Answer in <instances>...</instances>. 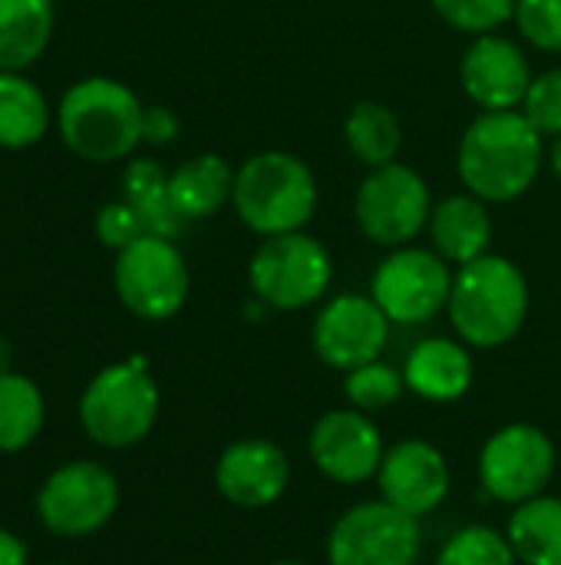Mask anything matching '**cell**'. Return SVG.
I'll return each mask as SVG.
<instances>
[{"instance_id":"cell-33","label":"cell","mask_w":561,"mask_h":565,"mask_svg":"<svg viewBox=\"0 0 561 565\" xmlns=\"http://www.w3.org/2000/svg\"><path fill=\"white\" fill-rule=\"evenodd\" d=\"M179 136V116L169 106H149L142 109V142L149 146H169Z\"/></svg>"},{"instance_id":"cell-9","label":"cell","mask_w":561,"mask_h":565,"mask_svg":"<svg viewBox=\"0 0 561 565\" xmlns=\"http://www.w3.org/2000/svg\"><path fill=\"white\" fill-rule=\"evenodd\" d=\"M354 215L370 242L400 248L430 225V189L410 166H380L360 182Z\"/></svg>"},{"instance_id":"cell-8","label":"cell","mask_w":561,"mask_h":565,"mask_svg":"<svg viewBox=\"0 0 561 565\" xmlns=\"http://www.w3.org/2000/svg\"><path fill=\"white\" fill-rule=\"evenodd\" d=\"M119 301L145 321L172 318L188 298V268L172 238L142 235L116 252L112 268Z\"/></svg>"},{"instance_id":"cell-26","label":"cell","mask_w":561,"mask_h":565,"mask_svg":"<svg viewBox=\"0 0 561 565\" xmlns=\"http://www.w3.org/2000/svg\"><path fill=\"white\" fill-rule=\"evenodd\" d=\"M43 427V394L23 374H0V454H17Z\"/></svg>"},{"instance_id":"cell-14","label":"cell","mask_w":561,"mask_h":565,"mask_svg":"<svg viewBox=\"0 0 561 565\" xmlns=\"http://www.w3.org/2000/svg\"><path fill=\"white\" fill-rule=\"evenodd\" d=\"M314 467L344 487L367 483L380 473L384 463V437L370 414L364 411H327L314 427L308 440Z\"/></svg>"},{"instance_id":"cell-35","label":"cell","mask_w":561,"mask_h":565,"mask_svg":"<svg viewBox=\"0 0 561 565\" xmlns=\"http://www.w3.org/2000/svg\"><path fill=\"white\" fill-rule=\"evenodd\" d=\"M549 162H552V172L561 179V136H555V142L549 149Z\"/></svg>"},{"instance_id":"cell-15","label":"cell","mask_w":561,"mask_h":565,"mask_svg":"<svg viewBox=\"0 0 561 565\" xmlns=\"http://www.w3.org/2000/svg\"><path fill=\"white\" fill-rule=\"evenodd\" d=\"M288 483H291V460L278 444L265 437L235 440L231 447H225V454L215 463L218 493L241 510H265L278 503Z\"/></svg>"},{"instance_id":"cell-23","label":"cell","mask_w":561,"mask_h":565,"mask_svg":"<svg viewBox=\"0 0 561 565\" xmlns=\"http://www.w3.org/2000/svg\"><path fill=\"white\" fill-rule=\"evenodd\" d=\"M122 199L142 215L149 235L175 238L182 232V212L169 199V175L152 159H132L122 172Z\"/></svg>"},{"instance_id":"cell-7","label":"cell","mask_w":561,"mask_h":565,"mask_svg":"<svg viewBox=\"0 0 561 565\" xmlns=\"http://www.w3.org/2000/svg\"><path fill=\"white\" fill-rule=\"evenodd\" d=\"M255 295L278 311H298L314 305L331 285V255L327 248L304 235H271L251 258L248 268Z\"/></svg>"},{"instance_id":"cell-22","label":"cell","mask_w":561,"mask_h":565,"mask_svg":"<svg viewBox=\"0 0 561 565\" xmlns=\"http://www.w3.org/2000/svg\"><path fill=\"white\" fill-rule=\"evenodd\" d=\"M522 565H561V500L532 497L516 507L506 530Z\"/></svg>"},{"instance_id":"cell-19","label":"cell","mask_w":561,"mask_h":565,"mask_svg":"<svg viewBox=\"0 0 561 565\" xmlns=\"http://www.w3.org/2000/svg\"><path fill=\"white\" fill-rule=\"evenodd\" d=\"M430 238L436 245V255H443L453 265H466L489 252L493 242V222L476 195H450L443 199L430 215Z\"/></svg>"},{"instance_id":"cell-36","label":"cell","mask_w":561,"mask_h":565,"mask_svg":"<svg viewBox=\"0 0 561 565\" xmlns=\"http://www.w3.org/2000/svg\"><path fill=\"white\" fill-rule=\"evenodd\" d=\"M0 374H10V344H7V338H0Z\"/></svg>"},{"instance_id":"cell-5","label":"cell","mask_w":561,"mask_h":565,"mask_svg":"<svg viewBox=\"0 0 561 565\" xmlns=\"http://www.w3.org/2000/svg\"><path fill=\"white\" fill-rule=\"evenodd\" d=\"M159 417V387L142 358L99 371L79 397V424L99 447L122 450L149 437Z\"/></svg>"},{"instance_id":"cell-24","label":"cell","mask_w":561,"mask_h":565,"mask_svg":"<svg viewBox=\"0 0 561 565\" xmlns=\"http://www.w3.org/2000/svg\"><path fill=\"white\" fill-rule=\"evenodd\" d=\"M50 126L46 96L20 73H0V149H26Z\"/></svg>"},{"instance_id":"cell-18","label":"cell","mask_w":561,"mask_h":565,"mask_svg":"<svg viewBox=\"0 0 561 565\" xmlns=\"http://www.w3.org/2000/svg\"><path fill=\"white\" fill-rule=\"evenodd\" d=\"M407 391H413L423 401L450 404L460 401L473 384V358L463 344L450 338H427L420 341L407 364H403Z\"/></svg>"},{"instance_id":"cell-25","label":"cell","mask_w":561,"mask_h":565,"mask_svg":"<svg viewBox=\"0 0 561 565\" xmlns=\"http://www.w3.org/2000/svg\"><path fill=\"white\" fill-rule=\"evenodd\" d=\"M344 136H347L350 152L370 169L397 162V152L403 142L400 119L393 116V109H387L384 103H370V99L350 109L344 122Z\"/></svg>"},{"instance_id":"cell-2","label":"cell","mask_w":561,"mask_h":565,"mask_svg":"<svg viewBox=\"0 0 561 565\" xmlns=\"http://www.w3.org/2000/svg\"><path fill=\"white\" fill-rule=\"evenodd\" d=\"M446 311L466 344L483 351L503 348L522 331L529 315L526 275L509 258L486 252L460 265Z\"/></svg>"},{"instance_id":"cell-32","label":"cell","mask_w":561,"mask_h":565,"mask_svg":"<svg viewBox=\"0 0 561 565\" xmlns=\"http://www.w3.org/2000/svg\"><path fill=\"white\" fill-rule=\"evenodd\" d=\"M96 235L106 248L122 252L126 245H132L136 238H142L149 232L142 225V215L126 199H119V202H109L96 212Z\"/></svg>"},{"instance_id":"cell-27","label":"cell","mask_w":561,"mask_h":565,"mask_svg":"<svg viewBox=\"0 0 561 565\" xmlns=\"http://www.w3.org/2000/svg\"><path fill=\"white\" fill-rule=\"evenodd\" d=\"M436 565H519V556L493 526H466L443 543Z\"/></svg>"},{"instance_id":"cell-4","label":"cell","mask_w":561,"mask_h":565,"mask_svg":"<svg viewBox=\"0 0 561 565\" xmlns=\"http://www.w3.org/2000/svg\"><path fill=\"white\" fill-rule=\"evenodd\" d=\"M231 205L238 218L265 238L301 232L317 209V182L304 159L291 152H258L235 172Z\"/></svg>"},{"instance_id":"cell-10","label":"cell","mask_w":561,"mask_h":565,"mask_svg":"<svg viewBox=\"0 0 561 565\" xmlns=\"http://www.w3.org/2000/svg\"><path fill=\"white\" fill-rule=\"evenodd\" d=\"M450 262L427 248H397L374 271L370 298L390 324H423L450 305Z\"/></svg>"},{"instance_id":"cell-21","label":"cell","mask_w":561,"mask_h":565,"mask_svg":"<svg viewBox=\"0 0 561 565\" xmlns=\"http://www.w3.org/2000/svg\"><path fill=\"white\" fill-rule=\"evenodd\" d=\"M235 189V172L222 156H195L182 162L169 175V199L182 212V218H205L215 215Z\"/></svg>"},{"instance_id":"cell-28","label":"cell","mask_w":561,"mask_h":565,"mask_svg":"<svg viewBox=\"0 0 561 565\" xmlns=\"http://www.w3.org/2000/svg\"><path fill=\"white\" fill-rule=\"evenodd\" d=\"M403 391H407L403 371H397L393 364H384V361L354 367V371H347V381H344V394H347L350 407H357L364 414H377V411L397 404Z\"/></svg>"},{"instance_id":"cell-1","label":"cell","mask_w":561,"mask_h":565,"mask_svg":"<svg viewBox=\"0 0 561 565\" xmlns=\"http://www.w3.org/2000/svg\"><path fill=\"white\" fill-rule=\"evenodd\" d=\"M542 169V132L522 109L483 113L460 142V175L483 202L519 199Z\"/></svg>"},{"instance_id":"cell-6","label":"cell","mask_w":561,"mask_h":565,"mask_svg":"<svg viewBox=\"0 0 561 565\" xmlns=\"http://www.w3.org/2000/svg\"><path fill=\"white\" fill-rule=\"evenodd\" d=\"M420 550V520L387 500L350 507L337 516L327 536L331 565H417Z\"/></svg>"},{"instance_id":"cell-31","label":"cell","mask_w":561,"mask_h":565,"mask_svg":"<svg viewBox=\"0 0 561 565\" xmlns=\"http://www.w3.org/2000/svg\"><path fill=\"white\" fill-rule=\"evenodd\" d=\"M522 113L542 136H561V70H549L532 79Z\"/></svg>"},{"instance_id":"cell-29","label":"cell","mask_w":561,"mask_h":565,"mask_svg":"<svg viewBox=\"0 0 561 565\" xmlns=\"http://www.w3.org/2000/svg\"><path fill=\"white\" fill-rule=\"evenodd\" d=\"M436 13L463 33H493L516 17V0H433Z\"/></svg>"},{"instance_id":"cell-12","label":"cell","mask_w":561,"mask_h":565,"mask_svg":"<svg viewBox=\"0 0 561 565\" xmlns=\"http://www.w3.org/2000/svg\"><path fill=\"white\" fill-rule=\"evenodd\" d=\"M555 473V444L532 424H509L496 430L479 454L483 490L509 507L542 497Z\"/></svg>"},{"instance_id":"cell-37","label":"cell","mask_w":561,"mask_h":565,"mask_svg":"<svg viewBox=\"0 0 561 565\" xmlns=\"http://www.w3.org/2000/svg\"><path fill=\"white\" fill-rule=\"evenodd\" d=\"M274 565H304V563H274Z\"/></svg>"},{"instance_id":"cell-30","label":"cell","mask_w":561,"mask_h":565,"mask_svg":"<svg viewBox=\"0 0 561 565\" xmlns=\"http://www.w3.org/2000/svg\"><path fill=\"white\" fill-rule=\"evenodd\" d=\"M522 36L549 53L561 50V0H516Z\"/></svg>"},{"instance_id":"cell-20","label":"cell","mask_w":561,"mask_h":565,"mask_svg":"<svg viewBox=\"0 0 561 565\" xmlns=\"http://www.w3.org/2000/svg\"><path fill=\"white\" fill-rule=\"evenodd\" d=\"M53 0H0V73H20L50 43Z\"/></svg>"},{"instance_id":"cell-17","label":"cell","mask_w":561,"mask_h":565,"mask_svg":"<svg viewBox=\"0 0 561 565\" xmlns=\"http://www.w3.org/2000/svg\"><path fill=\"white\" fill-rule=\"evenodd\" d=\"M460 79L473 103H479L486 113H496V109L522 106L532 86V70H529L526 53L516 43L496 33H483L466 50Z\"/></svg>"},{"instance_id":"cell-11","label":"cell","mask_w":561,"mask_h":565,"mask_svg":"<svg viewBox=\"0 0 561 565\" xmlns=\"http://www.w3.org/2000/svg\"><path fill=\"white\" fill-rule=\"evenodd\" d=\"M116 507L119 483L93 460L63 463L36 493V516L56 536H89L112 520Z\"/></svg>"},{"instance_id":"cell-3","label":"cell","mask_w":561,"mask_h":565,"mask_svg":"<svg viewBox=\"0 0 561 565\" xmlns=\"http://www.w3.org/2000/svg\"><path fill=\"white\" fill-rule=\"evenodd\" d=\"M142 103L106 76L73 83L56 109L60 139L86 162H116L142 142Z\"/></svg>"},{"instance_id":"cell-16","label":"cell","mask_w":561,"mask_h":565,"mask_svg":"<svg viewBox=\"0 0 561 565\" xmlns=\"http://www.w3.org/2000/svg\"><path fill=\"white\" fill-rule=\"evenodd\" d=\"M377 483L387 503L420 520L446 500L450 463L427 440H400L384 454Z\"/></svg>"},{"instance_id":"cell-34","label":"cell","mask_w":561,"mask_h":565,"mask_svg":"<svg viewBox=\"0 0 561 565\" xmlns=\"http://www.w3.org/2000/svg\"><path fill=\"white\" fill-rule=\"evenodd\" d=\"M0 565H26V546L7 530H0Z\"/></svg>"},{"instance_id":"cell-13","label":"cell","mask_w":561,"mask_h":565,"mask_svg":"<svg viewBox=\"0 0 561 565\" xmlns=\"http://www.w3.org/2000/svg\"><path fill=\"white\" fill-rule=\"evenodd\" d=\"M390 341V318L380 311L374 298L341 295L314 321V354L334 371H354L370 361H380Z\"/></svg>"}]
</instances>
